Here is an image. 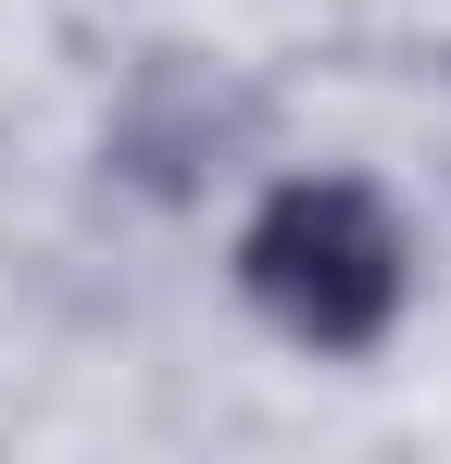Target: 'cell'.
Returning <instances> with one entry per match:
<instances>
[{
    "instance_id": "6da1fadb",
    "label": "cell",
    "mask_w": 451,
    "mask_h": 464,
    "mask_svg": "<svg viewBox=\"0 0 451 464\" xmlns=\"http://www.w3.org/2000/svg\"><path fill=\"white\" fill-rule=\"evenodd\" d=\"M226 289L301 364H376L414 314V214L364 163H289L226 238Z\"/></svg>"
},
{
    "instance_id": "7a4b0ae2",
    "label": "cell",
    "mask_w": 451,
    "mask_h": 464,
    "mask_svg": "<svg viewBox=\"0 0 451 464\" xmlns=\"http://www.w3.org/2000/svg\"><path fill=\"white\" fill-rule=\"evenodd\" d=\"M251 151H264V88L238 76V63H214V51H150V63H126L113 113H101V176L139 188V201H163V214L214 201Z\"/></svg>"
}]
</instances>
